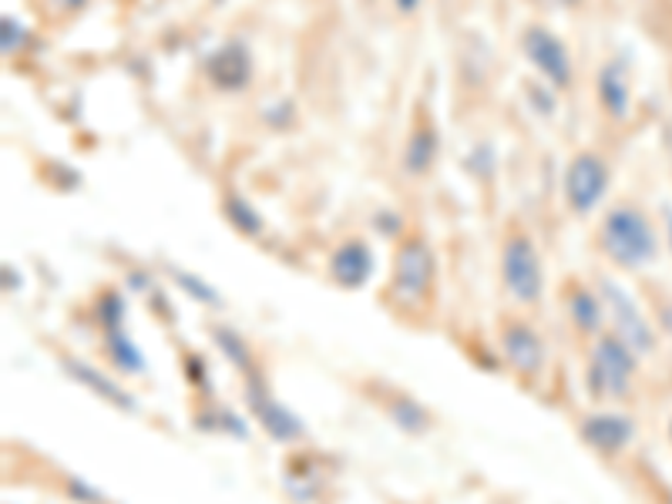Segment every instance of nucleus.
<instances>
[{"instance_id": "f257e3e1", "label": "nucleus", "mask_w": 672, "mask_h": 504, "mask_svg": "<svg viewBox=\"0 0 672 504\" xmlns=\"http://www.w3.org/2000/svg\"><path fill=\"white\" fill-rule=\"evenodd\" d=\"M599 245L618 270L629 273H639L659 260L656 226L639 206H612L602 219Z\"/></svg>"}, {"instance_id": "f03ea898", "label": "nucleus", "mask_w": 672, "mask_h": 504, "mask_svg": "<svg viewBox=\"0 0 672 504\" xmlns=\"http://www.w3.org/2000/svg\"><path fill=\"white\" fill-rule=\"evenodd\" d=\"M639 370V353L615 333H599L589 350L586 387L592 400H626Z\"/></svg>"}, {"instance_id": "7ed1b4c3", "label": "nucleus", "mask_w": 672, "mask_h": 504, "mask_svg": "<svg viewBox=\"0 0 672 504\" xmlns=\"http://www.w3.org/2000/svg\"><path fill=\"white\" fill-rule=\"evenodd\" d=\"M438 263L435 252L424 239H404L394 256V279H391V299L404 310H420L435 293Z\"/></svg>"}, {"instance_id": "20e7f679", "label": "nucleus", "mask_w": 672, "mask_h": 504, "mask_svg": "<svg viewBox=\"0 0 672 504\" xmlns=\"http://www.w3.org/2000/svg\"><path fill=\"white\" fill-rule=\"evenodd\" d=\"M501 286L521 307H535L545 293L542 256L524 232H511L501 245Z\"/></svg>"}, {"instance_id": "39448f33", "label": "nucleus", "mask_w": 672, "mask_h": 504, "mask_svg": "<svg viewBox=\"0 0 672 504\" xmlns=\"http://www.w3.org/2000/svg\"><path fill=\"white\" fill-rule=\"evenodd\" d=\"M599 296L605 302V320L612 323V333L626 340L639 357H646V353L656 350V330L649 323V317L639 310V302L622 289L618 283L605 279L599 286Z\"/></svg>"}, {"instance_id": "423d86ee", "label": "nucleus", "mask_w": 672, "mask_h": 504, "mask_svg": "<svg viewBox=\"0 0 672 504\" xmlns=\"http://www.w3.org/2000/svg\"><path fill=\"white\" fill-rule=\"evenodd\" d=\"M609 165L595 156V151H579L568 169H565V198H568V209L571 213H592L602 195L609 192Z\"/></svg>"}, {"instance_id": "0eeeda50", "label": "nucleus", "mask_w": 672, "mask_h": 504, "mask_svg": "<svg viewBox=\"0 0 672 504\" xmlns=\"http://www.w3.org/2000/svg\"><path fill=\"white\" fill-rule=\"evenodd\" d=\"M246 408L276 444H293V440L306 437V424L290 408H282V403L269 393V387L259 383L256 377L246 387Z\"/></svg>"}, {"instance_id": "6e6552de", "label": "nucleus", "mask_w": 672, "mask_h": 504, "mask_svg": "<svg viewBox=\"0 0 672 504\" xmlns=\"http://www.w3.org/2000/svg\"><path fill=\"white\" fill-rule=\"evenodd\" d=\"M521 50L524 58L535 65V71L552 84V88H565L571 81V58L568 47L558 41V34H552L548 27H524L521 34Z\"/></svg>"}, {"instance_id": "1a4fd4ad", "label": "nucleus", "mask_w": 672, "mask_h": 504, "mask_svg": "<svg viewBox=\"0 0 672 504\" xmlns=\"http://www.w3.org/2000/svg\"><path fill=\"white\" fill-rule=\"evenodd\" d=\"M501 353H505L508 367L518 377H524V380H535L545 370V360H548L545 340L535 333V327H528L521 320H505V327H501Z\"/></svg>"}, {"instance_id": "9d476101", "label": "nucleus", "mask_w": 672, "mask_h": 504, "mask_svg": "<svg viewBox=\"0 0 672 504\" xmlns=\"http://www.w3.org/2000/svg\"><path fill=\"white\" fill-rule=\"evenodd\" d=\"M579 431H582V440L592 450L605 454V458H615V454H622L636 440V424L618 411H595L579 424Z\"/></svg>"}, {"instance_id": "9b49d317", "label": "nucleus", "mask_w": 672, "mask_h": 504, "mask_svg": "<svg viewBox=\"0 0 672 504\" xmlns=\"http://www.w3.org/2000/svg\"><path fill=\"white\" fill-rule=\"evenodd\" d=\"M206 75L216 88L222 91H239L246 88L250 78H253V55L243 41H229L222 44L216 55L206 61Z\"/></svg>"}, {"instance_id": "f8f14e48", "label": "nucleus", "mask_w": 672, "mask_h": 504, "mask_svg": "<svg viewBox=\"0 0 672 504\" xmlns=\"http://www.w3.org/2000/svg\"><path fill=\"white\" fill-rule=\"evenodd\" d=\"M373 273V252L363 239H350L344 245H336L333 249V256H329V279L336 286H344V289H360L367 286Z\"/></svg>"}, {"instance_id": "ddd939ff", "label": "nucleus", "mask_w": 672, "mask_h": 504, "mask_svg": "<svg viewBox=\"0 0 672 504\" xmlns=\"http://www.w3.org/2000/svg\"><path fill=\"white\" fill-rule=\"evenodd\" d=\"M565 310H568V320L571 327L579 330L582 336H599L602 327H605V302L599 293H592L589 286H579V283H568L565 286Z\"/></svg>"}, {"instance_id": "4468645a", "label": "nucleus", "mask_w": 672, "mask_h": 504, "mask_svg": "<svg viewBox=\"0 0 672 504\" xmlns=\"http://www.w3.org/2000/svg\"><path fill=\"white\" fill-rule=\"evenodd\" d=\"M65 370H68L81 387H88L94 397H102L105 403H112V408H118V411H125V414H135V411H138L135 397H131L125 387H118L112 377H105L99 367H91V364H84V360L68 357V360H65Z\"/></svg>"}, {"instance_id": "2eb2a0df", "label": "nucleus", "mask_w": 672, "mask_h": 504, "mask_svg": "<svg viewBox=\"0 0 672 504\" xmlns=\"http://www.w3.org/2000/svg\"><path fill=\"white\" fill-rule=\"evenodd\" d=\"M629 101H633V84H629V71L622 61H609L599 71V105L612 115V118H626L629 115Z\"/></svg>"}, {"instance_id": "dca6fc26", "label": "nucleus", "mask_w": 672, "mask_h": 504, "mask_svg": "<svg viewBox=\"0 0 672 504\" xmlns=\"http://www.w3.org/2000/svg\"><path fill=\"white\" fill-rule=\"evenodd\" d=\"M387 417L404 431V434H427L430 427H435V417H430V411L424 408V403H417L410 393H391L387 400Z\"/></svg>"}, {"instance_id": "f3484780", "label": "nucleus", "mask_w": 672, "mask_h": 504, "mask_svg": "<svg viewBox=\"0 0 672 504\" xmlns=\"http://www.w3.org/2000/svg\"><path fill=\"white\" fill-rule=\"evenodd\" d=\"M435 159H438V131L430 125H417L404 151V169L410 175H427Z\"/></svg>"}, {"instance_id": "a211bd4d", "label": "nucleus", "mask_w": 672, "mask_h": 504, "mask_svg": "<svg viewBox=\"0 0 672 504\" xmlns=\"http://www.w3.org/2000/svg\"><path fill=\"white\" fill-rule=\"evenodd\" d=\"M105 353L121 374H146V357H141V350L135 346L125 327L105 330Z\"/></svg>"}, {"instance_id": "6ab92c4d", "label": "nucleus", "mask_w": 672, "mask_h": 504, "mask_svg": "<svg viewBox=\"0 0 672 504\" xmlns=\"http://www.w3.org/2000/svg\"><path fill=\"white\" fill-rule=\"evenodd\" d=\"M212 343L219 346V353L222 357L239 370V374H246V377H253L256 374V360H253V346L239 336L232 327H212Z\"/></svg>"}, {"instance_id": "aec40b11", "label": "nucleus", "mask_w": 672, "mask_h": 504, "mask_svg": "<svg viewBox=\"0 0 672 504\" xmlns=\"http://www.w3.org/2000/svg\"><path fill=\"white\" fill-rule=\"evenodd\" d=\"M225 216H229V222H232L239 232H246V236H259V232H263L259 213L250 206L243 195H229V198H225Z\"/></svg>"}, {"instance_id": "412c9836", "label": "nucleus", "mask_w": 672, "mask_h": 504, "mask_svg": "<svg viewBox=\"0 0 672 504\" xmlns=\"http://www.w3.org/2000/svg\"><path fill=\"white\" fill-rule=\"evenodd\" d=\"M172 279H175V286H182L192 299L196 302H202V307H212V310H219V302H222V296L206 283V279H199V276H192V273H185V270H172Z\"/></svg>"}, {"instance_id": "4be33fe9", "label": "nucleus", "mask_w": 672, "mask_h": 504, "mask_svg": "<svg viewBox=\"0 0 672 504\" xmlns=\"http://www.w3.org/2000/svg\"><path fill=\"white\" fill-rule=\"evenodd\" d=\"M94 317H99V323H102L105 330L125 327V299H121V293L105 289V293L99 296V302H94Z\"/></svg>"}, {"instance_id": "5701e85b", "label": "nucleus", "mask_w": 672, "mask_h": 504, "mask_svg": "<svg viewBox=\"0 0 672 504\" xmlns=\"http://www.w3.org/2000/svg\"><path fill=\"white\" fill-rule=\"evenodd\" d=\"M21 44H24V27H21V21L4 18V55H11V50H21Z\"/></svg>"}, {"instance_id": "b1692460", "label": "nucleus", "mask_w": 672, "mask_h": 504, "mask_svg": "<svg viewBox=\"0 0 672 504\" xmlns=\"http://www.w3.org/2000/svg\"><path fill=\"white\" fill-rule=\"evenodd\" d=\"M68 488H71L74 497L84 501V504H105V494H102V491H94V488H88V484H81V481H71Z\"/></svg>"}, {"instance_id": "393cba45", "label": "nucleus", "mask_w": 672, "mask_h": 504, "mask_svg": "<svg viewBox=\"0 0 672 504\" xmlns=\"http://www.w3.org/2000/svg\"><path fill=\"white\" fill-rule=\"evenodd\" d=\"M58 14H71V11H81L84 8V0H47Z\"/></svg>"}, {"instance_id": "a878e982", "label": "nucleus", "mask_w": 672, "mask_h": 504, "mask_svg": "<svg viewBox=\"0 0 672 504\" xmlns=\"http://www.w3.org/2000/svg\"><path fill=\"white\" fill-rule=\"evenodd\" d=\"M394 4H397L401 14H414V11L420 8V0H394Z\"/></svg>"}, {"instance_id": "bb28decb", "label": "nucleus", "mask_w": 672, "mask_h": 504, "mask_svg": "<svg viewBox=\"0 0 672 504\" xmlns=\"http://www.w3.org/2000/svg\"><path fill=\"white\" fill-rule=\"evenodd\" d=\"M665 236H669V245H672V209L665 213Z\"/></svg>"}, {"instance_id": "cd10ccee", "label": "nucleus", "mask_w": 672, "mask_h": 504, "mask_svg": "<svg viewBox=\"0 0 672 504\" xmlns=\"http://www.w3.org/2000/svg\"><path fill=\"white\" fill-rule=\"evenodd\" d=\"M552 4H565L568 8V4H579V0H552Z\"/></svg>"}, {"instance_id": "c85d7f7f", "label": "nucleus", "mask_w": 672, "mask_h": 504, "mask_svg": "<svg viewBox=\"0 0 672 504\" xmlns=\"http://www.w3.org/2000/svg\"><path fill=\"white\" fill-rule=\"evenodd\" d=\"M669 437H672V421H669Z\"/></svg>"}]
</instances>
